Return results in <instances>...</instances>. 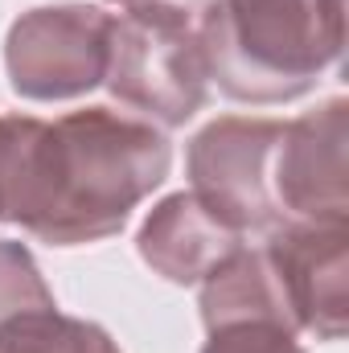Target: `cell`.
<instances>
[{
  "label": "cell",
  "mask_w": 349,
  "mask_h": 353,
  "mask_svg": "<svg viewBox=\"0 0 349 353\" xmlns=\"http://www.w3.org/2000/svg\"><path fill=\"white\" fill-rule=\"evenodd\" d=\"M46 308H58V304H54V292L33 259V251L25 243L0 239V329H8L12 321L29 312H46Z\"/></svg>",
  "instance_id": "8fae6325"
},
{
  "label": "cell",
  "mask_w": 349,
  "mask_h": 353,
  "mask_svg": "<svg viewBox=\"0 0 349 353\" xmlns=\"http://www.w3.org/2000/svg\"><path fill=\"white\" fill-rule=\"evenodd\" d=\"M103 87L123 107L140 111V119L148 123H189L210 99V74L197 46V29L161 17H111Z\"/></svg>",
  "instance_id": "3957f363"
},
{
  "label": "cell",
  "mask_w": 349,
  "mask_h": 353,
  "mask_svg": "<svg viewBox=\"0 0 349 353\" xmlns=\"http://www.w3.org/2000/svg\"><path fill=\"white\" fill-rule=\"evenodd\" d=\"M210 83L235 103H292L346 50V0H214L197 17Z\"/></svg>",
  "instance_id": "7a4b0ae2"
},
{
  "label": "cell",
  "mask_w": 349,
  "mask_h": 353,
  "mask_svg": "<svg viewBox=\"0 0 349 353\" xmlns=\"http://www.w3.org/2000/svg\"><path fill=\"white\" fill-rule=\"evenodd\" d=\"M263 259L300 333L341 341L349 325V222H288L263 234Z\"/></svg>",
  "instance_id": "52a82bcc"
},
{
  "label": "cell",
  "mask_w": 349,
  "mask_h": 353,
  "mask_svg": "<svg viewBox=\"0 0 349 353\" xmlns=\"http://www.w3.org/2000/svg\"><path fill=\"white\" fill-rule=\"evenodd\" d=\"M279 119L222 115L210 119L185 148V173L193 193L239 234H267L279 226L271 173Z\"/></svg>",
  "instance_id": "5b68a950"
},
{
  "label": "cell",
  "mask_w": 349,
  "mask_h": 353,
  "mask_svg": "<svg viewBox=\"0 0 349 353\" xmlns=\"http://www.w3.org/2000/svg\"><path fill=\"white\" fill-rule=\"evenodd\" d=\"M169 169V136L128 111L83 107L54 123L0 115V222L50 247L119 234Z\"/></svg>",
  "instance_id": "6da1fadb"
},
{
  "label": "cell",
  "mask_w": 349,
  "mask_h": 353,
  "mask_svg": "<svg viewBox=\"0 0 349 353\" xmlns=\"http://www.w3.org/2000/svg\"><path fill=\"white\" fill-rule=\"evenodd\" d=\"M349 99H329L283 123L275 144L271 193L279 226L349 222Z\"/></svg>",
  "instance_id": "8992f818"
},
{
  "label": "cell",
  "mask_w": 349,
  "mask_h": 353,
  "mask_svg": "<svg viewBox=\"0 0 349 353\" xmlns=\"http://www.w3.org/2000/svg\"><path fill=\"white\" fill-rule=\"evenodd\" d=\"M111 17L99 4H41L4 37L8 87L29 103H66L103 87Z\"/></svg>",
  "instance_id": "277c9868"
},
{
  "label": "cell",
  "mask_w": 349,
  "mask_h": 353,
  "mask_svg": "<svg viewBox=\"0 0 349 353\" xmlns=\"http://www.w3.org/2000/svg\"><path fill=\"white\" fill-rule=\"evenodd\" d=\"M0 353H119V345L103 325L46 308L0 329Z\"/></svg>",
  "instance_id": "30bf717a"
},
{
  "label": "cell",
  "mask_w": 349,
  "mask_h": 353,
  "mask_svg": "<svg viewBox=\"0 0 349 353\" xmlns=\"http://www.w3.org/2000/svg\"><path fill=\"white\" fill-rule=\"evenodd\" d=\"M107 4L119 8V12H132V17H161V21L193 25L214 0H107Z\"/></svg>",
  "instance_id": "7c38bea8"
},
{
  "label": "cell",
  "mask_w": 349,
  "mask_h": 353,
  "mask_svg": "<svg viewBox=\"0 0 349 353\" xmlns=\"http://www.w3.org/2000/svg\"><path fill=\"white\" fill-rule=\"evenodd\" d=\"M243 243H247V234H239L230 222H222L193 189L161 197L148 210V218H144V226L136 234L140 259L177 288L201 283Z\"/></svg>",
  "instance_id": "9c48e42d"
},
{
  "label": "cell",
  "mask_w": 349,
  "mask_h": 353,
  "mask_svg": "<svg viewBox=\"0 0 349 353\" xmlns=\"http://www.w3.org/2000/svg\"><path fill=\"white\" fill-rule=\"evenodd\" d=\"M201 353H308L263 247H239L201 279Z\"/></svg>",
  "instance_id": "ba28073f"
}]
</instances>
